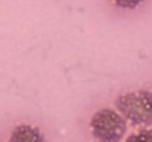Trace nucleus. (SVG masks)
<instances>
[{
    "label": "nucleus",
    "mask_w": 152,
    "mask_h": 142,
    "mask_svg": "<svg viewBox=\"0 0 152 142\" xmlns=\"http://www.w3.org/2000/svg\"><path fill=\"white\" fill-rule=\"evenodd\" d=\"M90 129L96 141L120 142L127 130V123L118 111L103 108L93 114L90 120Z\"/></svg>",
    "instance_id": "f03ea898"
},
{
    "label": "nucleus",
    "mask_w": 152,
    "mask_h": 142,
    "mask_svg": "<svg viewBox=\"0 0 152 142\" xmlns=\"http://www.w3.org/2000/svg\"><path fill=\"white\" fill-rule=\"evenodd\" d=\"M9 142H46V139L40 129L30 124H19L12 130Z\"/></svg>",
    "instance_id": "7ed1b4c3"
},
{
    "label": "nucleus",
    "mask_w": 152,
    "mask_h": 142,
    "mask_svg": "<svg viewBox=\"0 0 152 142\" xmlns=\"http://www.w3.org/2000/svg\"><path fill=\"white\" fill-rule=\"evenodd\" d=\"M126 142H152V130L151 129H143L136 133H132Z\"/></svg>",
    "instance_id": "20e7f679"
},
{
    "label": "nucleus",
    "mask_w": 152,
    "mask_h": 142,
    "mask_svg": "<svg viewBox=\"0 0 152 142\" xmlns=\"http://www.w3.org/2000/svg\"><path fill=\"white\" fill-rule=\"evenodd\" d=\"M117 6L123 7V9H134L136 6H139L143 0H112Z\"/></svg>",
    "instance_id": "39448f33"
},
{
    "label": "nucleus",
    "mask_w": 152,
    "mask_h": 142,
    "mask_svg": "<svg viewBox=\"0 0 152 142\" xmlns=\"http://www.w3.org/2000/svg\"><path fill=\"white\" fill-rule=\"evenodd\" d=\"M118 113L132 124L152 126V92L134 90L117 98Z\"/></svg>",
    "instance_id": "f257e3e1"
}]
</instances>
